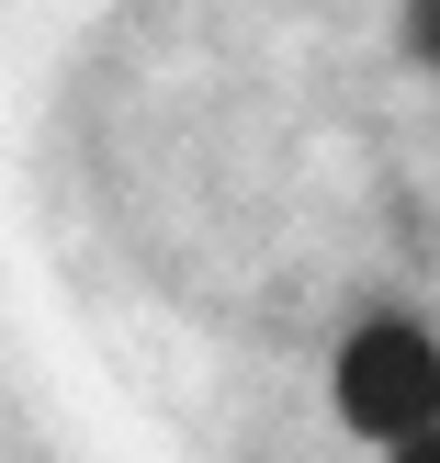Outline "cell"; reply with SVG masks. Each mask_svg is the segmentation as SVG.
I'll list each match as a JSON object with an SVG mask.
<instances>
[{
    "mask_svg": "<svg viewBox=\"0 0 440 463\" xmlns=\"http://www.w3.org/2000/svg\"><path fill=\"white\" fill-rule=\"evenodd\" d=\"M384 463H440V419H429V430H407V441H384Z\"/></svg>",
    "mask_w": 440,
    "mask_h": 463,
    "instance_id": "3957f363",
    "label": "cell"
},
{
    "mask_svg": "<svg viewBox=\"0 0 440 463\" xmlns=\"http://www.w3.org/2000/svg\"><path fill=\"white\" fill-rule=\"evenodd\" d=\"M407 45H418V57L440 68V0H407Z\"/></svg>",
    "mask_w": 440,
    "mask_h": 463,
    "instance_id": "7a4b0ae2",
    "label": "cell"
},
{
    "mask_svg": "<svg viewBox=\"0 0 440 463\" xmlns=\"http://www.w3.org/2000/svg\"><path fill=\"white\" fill-rule=\"evenodd\" d=\"M339 419L361 430V441H407V430L440 419V339L407 328V317H373V328L339 339Z\"/></svg>",
    "mask_w": 440,
    "mask_h": 463,
    "instance_id": "6da1fadb",
    "label": "cell"
}]
</instances>
